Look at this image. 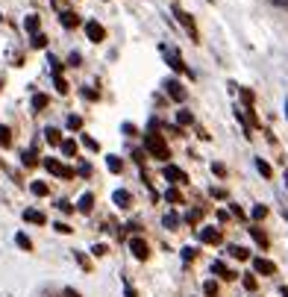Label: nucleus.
I'll use <instances>...</instances> for the list:
<instances>
[{
	"mask_svg": "<svg viewBox=\"0 0 288 297\" xmlns=\"http://www.w3.org/2000/svg\"><path fill=\"white\" fill-rule=\"evenodd\" d=\"M144 150L147 153H153L156 159H170V153H168V144H165V139L162 136H144Z\"/></svg>",
	"mask_w": 288,
	"mask_h": 297,
	"instance_id": "obj_1",
	"label": "nucleus"
},
{
	"mask_svg": "<svg viewBox=\"0 0 288 297\" xmlns=\"http://www.w3.org/2000/svg\"><path fill=\"white\" fill-rule=\"evenodd\" d=\"M170 12H174V18H177V21H180V27H183V30H186V33H191V38H194V41H197V27H194V18L188 15L186 9H180V6H174V9H170Z\"/></svg>",
	"mask_w": 288,
	"mask_h": 297,
	"instance_id": "obj_2",
	"label": "nucleus"
},
{
	"mask_svg": "<svg viewBox=\"0 0 288 297\" xmlns=\"http://www.w3.org/2000/svg\"><path fill=\"white\" fill-rule=\"evenodd\" d=\"M162 53H165V59H168L170 71H177V74H188L186 62H183V56H180V53L174 50V47H165V44H162Z\"/></svg>",
	"mask_w": 288,
	"mask_h": 297,
	"instance_id": "obj_3",
	"label": "nucleus"
},
{
	"mask_svg": "<svg viewBox=\"0 0 288 297\" xmlns=\"http://www.w3.org/2000/svg\"><path fill=\"white\" fill-rule=\"evenodd\" d=\"M44 168H47L53 176H62V180H71V176H74V168L62 165L59 159H44Z\"/></svg>",
	"mask_w": 288,
	"mask_h": 297,
	"instance_id": "obj_4",
	"label": "nucleus"
},
{
	"mask_svg": "<svg viewBox=\"0 0 288 297\" xmlns=\"http://www.w3.org/2000/svg\"><path fill=\"white\" fill-rule=\"evenodd\" d=\"M162 176H165L168 183H180V186L188 183V174L183 171V168H177V165H165V168H162Z\"/></svg>",
	"mask_w": 288,
	"mask_h": 297,
	"instance_id": "obj_5",
	"label": "nucleus"
},
{
	"mask_svg": "<svg viewBox=\"0 0 288 297\" xmlns=\"http://www.w3.org/2000/svg\"><path fill=\"white\" fill-rule=\"evenodd\" d=\"M165 91H168L170 100H177V103H183L188 94H186V86L180 83V80H168V86H165Z\"/></svg>",
	"mask_w": 288,
	"mask_h": 297,
	"instance_id": "obj_6",
	"label": "nucleus"
},
{
	"mask_svg": "<svg viewBox=\"0 0 288 297\" xmlns=\"http://www.w3.org/2000/svg\"><path fill=\"white\" fill-rule=\"evenodd\" d=\"M130 250H133V256H136V259H147V256H150V247H147V242H144V239H130Z\"/></svg>",
	"mask_w": 288,
	"mask_h": 297,
	"instance_id": "obj_7",
	"label": "nucleus"
},
{
	"mask_svg": "<svg viewBox=\"0 0 288 297\" xmlns=\"http://www.w3.org/2000/svg\"><path fill=\"white\" fill-rule=\"evenodd\" d=\"M85 35H88V41H103L106 30H103V24H97V21H88L85 24Z\"/></svg>",
	"mask_w": 288,
	"mask_h": 297,
	"instance_id": "obj_8",
	"label": "nucleus"
},
{
	"mask_svg": "<svg viewBox=\"0 0 288 297\" xmlns=\"http://www.w3.org/2000/svg\"><path fill=\"white\" fill-rule=\"evenodd\" d=\"M253 271L256 274H265V277H273V274H276V265H273L271 259H262V256H259V259H253Z\"/></svg>",
	"mask_w": 288,
	"mask_h": 297,
	"instance_id": "obj_9",
	"label": "nucleus"
},
{
	"mask_svg": "<svg viewBox=\"0 0 288 297\" xmlns=\"http://www.w3.org/2000/svg\"><path fill=\"white\" fill-rule=\"evenodd\" d=\"M200 242H203V245H220V229L203 227L200 229Z\"/></svg>",
	"mask_w": 288,
	"mask_h": 297,
	"instance_id": "obj_10",
	"label": "nucleus"
},
{
	"mask_svg": "<svg viewBox=\"0 0 288 297\" xmlns=\"http://www.w3.org/2000/svg\"><path fill=\"white\" fill-rule=\"evenodd\" d=\"M59 21H62V27H65V30H74V27H80V15H77V12H71V9L59 12Z\"/></svg>",
	"mask_w": 288,
	"mask_h": 297,
	"instance_id": "obj_11",
	"label": "nucleus"
},
{
	"mask_svg": "<svg viewBox=\"0 0 288 297\" xmlns=\"http://www.w3.org/2000/svg\"><path fill=\"white\" fill-rule=\"evenodd\" d=\"M112 200H115V206H121V209H130L133 206V194L124 192V189H118V192L112 194Z\"/></svg>",
	"mask_w": 288,
	"mask_h": 297,
	"instance_id": "obj_12",
	"label": "nucleus"
},
{
	"mask_svg": "<svg viewBox=\"0 0 288 297\" xmlns=\"http://www.w3.org/2000/svg\"><path fill=\"white\" fill-rule=\"evenodd\" d=\"M24 221L27 224H47V218H44V212H38V209H24Z\"/></svg>",
	"mask_w": 288,
	"mask_h": 297,
	"instance_id": "obj_13",
	"label": "nucleus"
},
{
	"mask_svg": "<svg viewBox=\"0 0 288 297\" xmlns=\"http://www.w3.org/2000/svg\"><path fill=\"white\" fill-rule=\"evenodd\" d=\"M24 30H27L30 35L41 33V18H38V15H27V18H24Z\"/></svg>",
	"mask_w": 288,
	"mask_h": 297,
	"instance_id": "obj_14",
	"label": "nucleus"
},
{
	"mask_svg": "<svg viewBox=\"0 0 288 297\" xmlns=\"http://www.w3.org/2000/svg\"><path fill=\"white\" fill-rule=\"evenodd\" d=\"M77 209L83 212V215H88V212L94 209V194H91V192H85L83 197L77 200Z\"/></svg>",
	"mask_w": 288,
	"mask_h": 297,
	"instance_id": "obj_15",
	"label": "nucleus"
},
{
	"mask_svg": "<svg viewBox=\"0 0 288 297\" xmlns=\"http://www.w3.org/2000/svg\"><path fill=\"white\" fill-rule=\"evenodd\" d=\"M212 271H215V274H220L223 280H238V274H236V271H229L223 262H212Z\"/></svg>",
	"mask_w": 288,
	"mask_h": 297,
	"instance_id": "obj_16",
	"label": "nucleus"
},
{
	"mask_svg": "<svg viewBox=\"0 0 288 297\" xmlns=\"http://www.w3.org/2000/svg\"><path fill=\"white\" fill-rule=\"evenodd\" d=\"M229 256L233 259H238V262H244V259H250V250L241 245H229Z\"/></svg>",
	"mask_w": 288,
	"mask_h": 297,
	"instance_id": "obj_17",
	"label": "nucleus"
},
{
	"mask_svg": "<svg viewBox=\"0 0 288 297\" xmlns=\"http://www.w3.org/2000/svg\"><path fill=\"white\" fill-rule=\"evenodd\" d=\"M21 162H24L27 168H35V165H38V153H35V147L24 150V153H21Z\"/></svg>",
	"mask_w": 288,
	"mask_h": 297,
	"instance_id": "obj_18",
	"label": "nucleus"
},
{
	"mask_svg": "<svg viewBox=\"0 0 288 297\" xmlns=\"http://www.w3.org/2000/svg\"><path fill=\"white\" fill-rule=\"evenodd\" d=\"M188 124H194V115H191L188 109H180V112H177V127L183 130V127H188Z\"/></svg>",
	"mask_w": 288,
	"mask_h": 297,
	"instance_id": "obj_19",
	"label": "nucleus"
},
{
	"mask_svg": "<svg viewBox=\"0 0 288 297\" xmlns=\"http://www.w3.org/2000/svg\"><path fill=\"white\" fill-rule=\"evenodd\" d=\"M30 192H33L35 197H47V194H50V189H47V183H38V180H35L33 186H30Z\"/></svg>",
	"mask_w": 288,
	"mask_h": 297,
	"instance_id": "obj_20",
	"label": "nucleus"
},
{
	"mask_svg": "<svg viewBox=\"0 0 288 297\" xmlns=\"http://www.w3.org/2000/svg\"><path fill=\"white\" fill-rule=\"evenodd\" d=\"M12 144V130L6 124H0V147H9Z\"/></svg>",
	"mask_w": 288,
	"mask_h": 297,
	"instance_id": "obj_21",
	"label": "nucleus"
},
{
	"mask_svg": "<svg viewBox=\"0 0 288 297\" xmlns=\"http://www.w3.org/2000/svg\"><path fill=\"white\" fill-rule=\"evenodd\" d=\"M44 139L50 141V144H62V133H59L56 127H47V130H44Z\"/></svg>",
	"mask_w": 288,
	"mask_h": 297,
	"instance_id": "obj_22",
	"label": "nucleus"
},
{
	"mask_svg": "<svg viewBox=\"0 0 288 297\" xmlns=\"http://www.w3.org/2000/svg\"><path fill=\"white\" fill-rule=\"evenodd\" d=\"M106 168L112 171V174H121V168H124V162L118 156H106Z\"/></svg>",
	"mask_w": 288,
	"mask_h": 297,
	"instance_id": "obj_23",
	"label": "nucleus"
},
{
	"mask_svg": "<svg viewBox=\"0 0 288 297\" xmlns=\"http://www.w3.org/2000/svg\"><path fill=\"white\" fill-rule=\"evenodd\" d=\"M62 153H65V156H77V141L74 139H62Z\"/></svg>",
	"mask_w": 288,
	"mask_h": 297,
	"instance_id": "obj_24",
	"label": "nucleus"
},
{
	"mask_svg": "<svg viewBox=\"0 0 288 297\" xmlns=\"http://www.w3.org/2000/svg\"><path fill=\"white\" fill-rule=\"evenodd\" d=\"M15 245L21 247V250H33V242H30V235H24V232H18V235H15Z\"/></svg>",
	"mask_w": 288,
	"mask_h": 297,
	"instance_id": "obj_25",
	"label": "nucleus"
},
{
	"mask_svg": "<svg viewBox=\"0 0 288 297\" xmlns=\"http://www.w3.org/2000/svg\"><path fill=\"white\" fill-rule=\"evenodd\" d=\"M238 94H241V100H244V109H253V91H250V88H238Z\"/></svg>",
	"mask_w": 288,
	"mask_h": 297,
	"instance_id": "obj_26",
	"label": "nucleus"
},
{
	"mask_svg": "<svg viewBox=\"0 0 288 297\" xmlns=\"http://www.w3.org/2000/svg\"><path fill=\"white\" fill-rule=\"evenodd\" d=\"M250 235H253V242H259L262 247H268V235H265L259 227H250Z\"/></svg>",
	"mask_w": 288,
	"mask_h": 297,
	"instance_id": "obj_27",
	"label": "nucleus"
},
{
	"mask_svg": "<svg viewBox=\"0 0 288 297\" xmlns=\"http://www.w3.org/2000/svg\"><path fill=\"white\" fill-rule=\"evenodd\" d=\"M47 106V94H33V109L35 112H41Z\"/></svg>",
	"mask_w": 288,
	"mask_h": 297,
	"instance_id": "obj_28",
	"label": "nucleus"
},
{
	"mask_svg": "<svg viewBox=\"0 0 288 297\" xmlns=\"http://www.w3.org/2000/svg\"><path fill=\"white\" fill-rule=\"evenodd\" d=\"M74 259L80 262V268H83V271H91V262H88V256H85V253H80V250H74Z\"/></svg>",
	"mask_w": 288,
	"mask_h": 297,
	"instance_id": "obj_29",
	"label": "nucleus"
},
{
	"mask_svg": "<svg viewBox=\"0 0 288 297\" xmlns=\"http://www.w3.org/2000/svg\"><path fill=\"white\" fill-rule=\"evenodd\" d=\"M47 65H50L53 77H62V62H59V59H56V56H50V59H47Z\"/></svg>",
	"mask_w": 288,
	"mask_h": 297,
	"instance_id": "obj_30",
	"label": "nucleus"
},
{
	"mask_svg": "<svg viewBox=\"0 0 288 297\" xmlns=\"http://www.w3.org/2000/svg\"><path fill=\"white\" fill-rule=\"evenodd\" d=\"M53 86L59 94H68V83H65V77H53Z\"/></svg>",
	"mask_w": 288,
	"mask_h": 297,
	"instance_id": "obj_31",
	"label": "nucleus"
},
{
	"mask_svg": "<svg viewBox=\"0 0 288 297\" xmlns=\"http://www.w3.org/2000/svg\"><path fill=\"white\" fill-rule=\"evenodd\" d=\"M256 168H259V174H262V176H271V174H273L271 165H268L265 159H256Z\"/></svg>",
	"mask_w": 288,
	"mask_h": 297,
	"instance_id": "obj_32",
	"label": "nucleus"
},
{
	"mask_svg": "<svg viewBox=\"0 0 288 297\" xmlns=\"http://www.w3.org/2000/svg\"><path fill=\"white\" fill-rule=\"evenodd\" d=\"M200 218H203V212H200V209H194V212H188V215H186V221L191 224V227H197V224H200Z\"/></svg>",
	"mask_w": 288,
	"mask_h": 297,
	"instance_id": "obj_33",
	"label": "nucleus"
},
{
	"mask_svg": "<svg viewBox=\"0 0 288 297\" xmlns=\"http://www.w3.org/2000/svg\"><path fill=\"white\" fill-rule=\"evenodd\" d=\"M68 130H83V118H80V115H68Z\"/></svg>",
	"mask_w": 288,
	"mask_h": 297,
	"instance_id": "obj_34",
	"label": "nucleus"
},
{
	"mask_svg": "<svg viewBox=\"0 0 288 297\" xmlns=\"http://www.w3.org/2000/svg\"><path fill=\"white\" fill-rule=\"evenodd\" d=\"M83 144L88 147V150H94V153L100 150V141H97V139H91V136H83Z\"/></svg>",
	"mask_w": 288,
	"mask_h": 297,
	"instance_id": "obj_35",
	"label": "nucleus"
},
{
	"mask_svg": "<svg viewBox=\"0 0 288 297\" xmlns=\"http://www.w3.org/2000/svg\"><path fill=\"white\" fill-rule=\"evenodd\" d=\"M162 224H165V227H168V229H174V227H177V224H180V218H177L174 212H168V215L162 218Z\"/></svg>",
	"mask_w": 288,
	"mask_h": 297,
	"instance_id": "obj_36",
	"label": "nucleus"
},
{
	"mask_svg": "<svg viewBox=\"0 0 288 297\" xmlns=\"http://www.w3.org/2000/svg\"><path fill=\"white\" fill-rule=\"evenodd\" d=\"M165 197H168V203H183V194L177 192V189H168V192H165Z\"/></svg>",
	"mask_w": 288,
	"mask_h": 297,
	"instance_id": "obj_37",
	"label": "nucleus"
},
{
	"mask_svg": "<svg viewBox=\"0 0 288 297\" xmlns=\"http://www.w3.org/2000/svg\"><path fill=\"white\" fill-rule=\"evenodd\" d=\"M241 282H244V288H247V291H256V285H259L253 274H244V280H241Z\"/></svg>",
	"mask_w": 288,
	"mask_h": 297,
	"instance_id": "obj_38",
	"label": "nucleus"
},
{
	"mask_svg": "<svg viewBox=\"0 0 288 297\" xmlns=\"http://www.w3.org/2000/svg\"><path fill=\"white\" fill-rule=\"evenodd\" d=\"M203 291H206V297H218V285H215V282L209 280V282L203 285Z\"/></svg>",
	"mask_w": 288,
	"mask_h": 297,
	"instance_id": "obj_39",
	"label": "nucleus"
},
{
	"mask_svg": "<svg viewBox=\"0 0 288 297\" xmlns=\"http://www.w3.org/2000/svg\"><path fill=\"white\" fill-rule=\"evenodd\" d=\"M194 256H197V247H183V259H186V262H191Z\"/></svg>",
	"mask_w": 288,
	"mask_h": 297,
	"instance_id": "obj_40",
	"label": "nucleus"
},
{
	"mask_svg": "<svg viewBox=\"0 0 288 297\" xmlns=\"http://www.w3.org/2000/svg\"><path fill=\"white\" fill-rule=\"evenodd\" d=\"M33 47H47V38H44L41 33H35L33 35Z\"/></svg>",
	"mask_w": 288,
	"mask_h": 297,
	"instance_id": "obj_41",
	"label": "nucleus"
},
{
	"mask_svg": "<svg viewBox=\"0 0 288 297\" xmlns=\"http://www.w3.org/2000/svg\"><path fill=\"white\" fill-rule=\"evenodd\" d=\"M265 215H268V206H253V218L256 221H262Z\"/></svg>",
	"mask_w": 288,
	"mask_h": 297,
	"instance_id": "obj_42",
	"label": "nucleus"
},
{
	"mask_svg": "<svg viewBox=\"0 0 288 297\" xmlns=\"http://www.w3.org/2000/svg\"><path fill=\"white\" fill-rule=\"evenodd\" d=\"M80 62H83V56H80V53H71V56H68V65H71V68H80Z\"/></svg>",
	"mask_w": 288,
	"mask_h": 297,
	"instance_id": "obj_43",
	"label": "nucleus"
},
{
	"mask_svg": "<svg viewBox=\"0 0 288 297\" xmlns=\"http://www.w3.org/2000/svg\"><path fill=\"white\" fill-rule=\"evenodd\" d=\"M50 3H53L56 12H65V9H68V0H50Z\"/></svg>",
	"mask_w": 288,
	"mask_h": 297,
	"instance_id": "obj_44",
	"label": "nucleus"
},
{
	"mask_svg": "<svg viewBox=\"0 0 288 297\" xmlns=\"http://www.w3.org/2000/svg\"><path fill=\"white\" fill-rule=\"evenodd\" d=\"M53 229H56V232H62V235H68V232H74V229H71L68 224H62V221H59V224H53Z\"/></svg>",
	"mask_w": 288,
	"mask_h": 297,
	"instance_id": "obj_45",
	"label": "nucleus"
},
{
	"mask_svg": "<svg viewBox=\"0 0 288 297\" xmlns=\"http://www.w3.org/2000/svg\"><path fill=\"white\" fill-rule=\"evenodd\" d=\"M56 206H59V212H65V215H71V212H74V206H71L68 200H59Z\"/></svg>",
	"mask_w": 288,
	"mask_h": 297,
	"instance_id": "obj_46",
	"label": "nucleus"
},
{
	"mask_svg": "<svg viewBox=\"0 0 288 297\" xmlns=\"http://www.w3.org/2000/svg\"><path fill=\"white\" fill-rule=\"evenodd\" d=\"M91 253H94V256H106L109 250H106V245H94L91 247Z\"/></svg>",
	"mask_w": 288,
	"mask_h": 297,
	"instance_id": "obj_47",
	"label": "nucleus"
},
{
	"mask_svg": "<svg viewBox=\"0 0 288 297\" xmlns=\"http://www.w3.org/2000/svg\"><path fill=\"white\" fill-rule=\"evenodd\" d=\"M83 97L85 100H97V91L94 88H83Z\"/></svg>",
	"mask_w": 288,
	"mask_h": 297,
	"instance_id": "obj_48",
	"label": "nucleus"
},
{
	"mask_svg": "<svg viewBox=\"0 0 288 297\" xmlns=\"http://www.w3.org/2000/svg\"><path fill=\"white\" fill-rule=\"evenodd\" d=\"M59 297H83V294H80V291H74V288H62V294H59Z\"/></svg>",
	"mask_w": 288,
	"mask_h": 297,
	"instance_id": "obj_49",
	"label": "nucleus"
},
{
	"mask_svg": "<svg viewBox=\"0 0 288 297\" xmlns=\"http://www.w3.org/2000/svg\"><path fill=\"white\" fill-rule=\"evenodd\" d=\"M212 171H215V174H218V176H223V174H226V168H223L220 162H215V165H212Z\"/></svg>",
	"mask_w": 288,
	"mask_h": 297,
	"instance_id": "obj_50",
	"label": "nucleus"
},
{
	"mask_svg": "<svg viewBox=\"0 0 288 297\" xmlns=\"http://www.w3.org/2000/svg\"><path fill=\"white\" fill-rule=\"evenodd\" d=\"M80 174H83V176H91V165H88V162H83V165H80Z\"/></svg>",
	"mask_w": 288,
	"mask_h": 297,
	"instance_id": "obj_51",
	"label": "nucleus"
},
{
	"mask_svg": "<svg viewBox=\"0 0 288 297\" xmlns=\"http://www.w3.org/2000/svg\"><path fill=\"white\" fill-rule=\"evenodd\" d=\"M124 297H136V288H133L130 282H127V291H124Z\"/></svg>",
	"mask_w": 288,
	"mask_h": 297,
	"instance_id": "obj_52",
	"label": "nucleus"
},
{
	"mask_svg": "<svg viewBox=\"0 0 288 297\" xmlns=\"http://www.w3.org/2000/svg\"><path fill=\"white\" fill-rule=\"evenodd\" d=\"M273 6H279V9H288V0H271Z\"/></svg>",
	"mask_w": 288,
	"mask_h": 297,
	"instance_id": "obj_53",
	"label": "nucleus"
},
{
	"mask_svg": "<svg viewBox=\"0 0 288 297\" xmlns=\"http://www.w3.org/2000/svg\"><path fill=\"white\" fill-rule=\"evenodd\" d=\"M285 115H288V100H285Z\"/></svg>",
	"mask_w": 288,
	"mask_h": 297,
	"instance_id": "obj_54",
	"label": "nucleus"
},
{
	"mask_svg": "<svg viewBox=\"0 0 288 297\" xmlns=\"http://www.w3.org/2000/svg\"><path fill=\"white\" fill-rule=\"evenodd\" d=\"M285 180H288V171H285Z\"/></svg>",
	"mask_w": 288,
	"mask_h": 297,
	"instance_id": "obj_55",
	"label": "nucleus"
},
{
	"mask_svg": "<svg viewBox=\"0 0 288 297\" xmlns=\"http://www.w3.org/2000/svg\"><path fill=\"white\" fill-rule=\"evenodd\" d=\"M0 86H3V83H0Z\"/></svg>",
	"mask_w": 288,
	"mask_h": 297,
	"instance_id": "obj_56",
	"label": "nucleus"
}]
</instances>
